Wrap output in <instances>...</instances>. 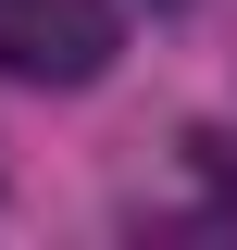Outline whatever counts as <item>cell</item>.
Returning a JSON list of instances; mask_svg holds the SVG:
<instances>
[{"label":"cell","instance_id":"obj_1","mask_svg":"<svg viewBox=\"0 0 237 250\" xmlns=\"http://www.w3.org/2000/svg\"><path fill=\"white\" fill-rule=\"evenodd\" d=\"M113 50H125L113 0H0V75L25 88H100Z\"/></svg>","mask_w":237,"mask_h":250}]
</instances>
